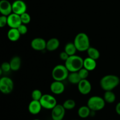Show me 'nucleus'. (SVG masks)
I'll list each match as a JSON object with an SVG mask.
<instances>
[{"label":"nucleus","mask_w":120,"mask_h":120,"mask_svg":"<svg viewBox=\"0 0 120 120\" xmlns=\"http://www.w3.org/2000/svg\"><path fill=\"white\" fill-rule=\"evenodd\" d=\"M120 79L114 75H107L102 77L100 82L101 88L104 91H112L119 85Z\"/></svg>","instance_id":"obj_1"},{"label":"nucleus","mask_w":120,"mask_h":120,"mask_svg":"<svg viewBox=\"0 0 120 120\" xmlns=\"http://www.w3.org/2000/svg\"><path fill=\"white\" fill-rule=\"evenodd\" d=\"M84 59L80 56L74 55L70 56L65 61V66L69 72H77L83 68Z\"/></svg>","instance_id":"obj_2"},{"label":"nucleus","mask_w":120,"mask_h":120,"mask_svg":"<svg viewBox=\"0 0 120 120\" xmlns=\"http://www.w3.org/2000/svg\"><path fill=\"white\" fill-rule=\"evenodd\" d=\"M74 44L79 52L87 51L90 47V39L86 34L80 32L77 34L74 39Z\"/></svg>","instance_id":"obj_3"},{"label":"nucleus","mask_w":120,"mask_h":120,"mask_svg":"<svg viewBox=\"0 0 120 120\" xmlns=\"http://www.w3.org/2000/svg\"><path fill=\"white\" fill-rule=\"evenodd\" d=\"M69 71L65 66L63 64H57L54 67L52 71V76L54 80L63 82L68 79Z\"/></svg>","instance_id":"obj_4"},{"label":"nucleus","mask_w":120,"mask_h":120,"mask_svg":"<svg viewBox=\"0 0 120 120\" xmlns=\"http://www.w3.org/2000/svg\"><path fill=\"white\" fill-rule=\"evenodd\" d=\"M105 105L104 98L97 96H92L87 101V106L91 111H97L103 110Z\"/></svg>","instance_id":"obj_5"},{"label":"nucleus","mask_w":120,"mask_h":120,"mask_svg":"<svg viewBox=\"0 0 120 120\" xmlns=\"http://www.w3.org/2000/svg\"><path fill=\"white\" fill-rule=\"evenodd\" d=\"M14 82L8 77L0 78V91L4 94H10L14 90Z\"/></svg>","instance_id":"obj_6"},{"label":"nucleus","mask_w":120,"mask_h":120,"mask_svg":"<svg viewBox=\"0 0 120 120\" xmlns=\"http://www.w3.org/2000/svg\"><path fill=\"white\" fill-rule=\"evenodd\" d=\"M39 101L42 108L47 110H52L57 104L56 98L48 94H43Z\"/></svg>","instance_id":"obj_7"},{"label":"nucleus","mask_w":120,"mask_h":120,"mask_svg":"<svg viewBox=\"0 0 120 120\" xmlns=\"http://www.w3.org/2000/svg\"><path fill=\"white\" fill-rule=\"evenodd\" d=\"M12 12L19 15L26 12L27 10V5L22 0H15L12 4Z\"/></svg>","instance_id":"obj_8"},{"label":"nucleus","mask_w":120,"mask_h":120,"mask_svg":"<svg viewBox=\"0 0 120 120\" xmlns=\"http://www.w3.org/2000/svg\"><path fill=\"white\" fill-rule=\"evenodd\" d=\"M66 113V109L63 107V105L57 104L52 110L51 116L53 120H63Z\"/></svg>","instance_id":"obj_9"},{"label":"nucleus","mask_w":120,"mask_h":120,"mask_svg":"<svg viewBox=\"0 0 120 120\" xmlns=\"http://www.w3.org/2000/svg\"><path fill=\"white\" fill-rule=\"evenodd\" d=\"M21 24L22 22L20 15L12 12L7 16V25L10 28H18Z\"/></svg>","instance_id":"obj_10"},{"label":"nucleus","mask_w":120,"mask_h":120,"mask_svg":"<svg viewBox=\"0 0 120 120\" xmlns=\"http://www.w3.org/2000/svg\"><path fill=\"white\" fill-rule=\"evenodd\" d=\"M30 46L34 50L37 51H42L46 49V41L42 38H36L32 40Z\"/></svg>","instance_id":"obj_11"},{"label":"nucleus","mask_w":120,"mask_h":120,"mask_svg":"<svg viewBox=\"0 0 120 120\" xmlns=\"http://www.w3.org/2000/svg\"><path fill=\"white\" fill-rule=\"evenodd\" d=\"M79 91L83 95H87L91 91V84L87 79H82L77 84Z\"/></svg>","instance_id":"obj_12"},{"label":"nucleus","mask_w":120,"mask_h":120,"mask_svg":"<svg viewBox=\"0 0 120 120\" xmlns=\"http://www.w3.org/2000/svg\"><path fill=\"white\" fill-rule=\"evenodd\" d=\"M12 13V4L8 0L0 1V14L2 15L8 16Z\"/></svg>","instance_id":"obj_13"},{"label":"nucleus","mask_w":120,"mask_h":120,"mask_svg":"<svg viewBox=\"0 0 120 120\" xmlns=\"http://www.w3.org/2000/svg\"><path fill=\"white\" fill-rule=\"evenodd\" d=\"M50 89L53 93L56 95H59L64 92L65 86L62 82L55 80L50 84Z\"/></svg>","instance_id":"obj_14"},{"label":"nucleus","mask_w":120,"mask_h":120,"mask_svg":"<svg viewBox=\"0 0 120 120\" xmlns=\"http://www.w3.org/2000/svg\"><path fill=\"white\" fill-rule=\"evenodd\" d=\"M42 105L39 101L32 100L28 105V111L31 114L37 115L42 110Z\"/></svg>","instance_id":"obj_15"},{"label":"nucleus","mask_w":120,"mask_h":120,"mask_svg":"<svg viewBox=\"0 0 120 120\" xmlns=\"http://www.w3.org/2000/svg\"><path fill=\"white\" fill-rule=\"evenodd\" d=\"M60 45V42L58 39L56 38H52L46 42V49L49 52H53L58 49Z\"/></svg>","instance_id":"obj_16"},{"label":"nucleus","mask_w":120,"mask_h":120,"mask_svg":"<svg viewBox=\"0 0 120 120\" xmlns=\"http://www.w3.org/2000/svg\"><path fill=\"white\" fill-rule=\"evenodd\" d=\"M97 66V62L96 60L87 57L84 59L83 62V68H85L89 71L94 70Z\"/></svg>","instance_id":"obj_17"},{"label":"nucleus","mask_w":120,"mask_h":120,"mask_svg":"<svg viewBox=\"0 0 120 120\" xmlns=\"http://www.w3.org/2000/svg\"><path fill=\"white\" fill-rule=\"evenodd\" d=\"M21 35L17 28H10L7 33V37L11 42H16L18 41Z\"/></svg>","instance_id":"obj_18"},{"label":"nucleus","mask_w":120,"mask_h":120,"mask_svg":"<svg viewBox=\"0 0 120 120\" xmlns=\"http://www.w3.org/2000/svg\"><path fill=\"white\" fill-rule=\"evenodd\" d=\"M9 63H10L11 70L14 71H18L20 69V68H21V59L20 58V57H19V56H14L11 59Z\"/></svg>","instance_id":"obj_19"},{"label":"nucleus","mask_w":120,"mask_h":120,"mask_svg":"<svg viewBox=\"0 0 120 120\" xmlns=\"http://www.w3.org/2000/svg\"><path fill=\"white\" fill-rule=\"evenodd\" d=\"M91 110L87 105H83L79 109L77 114L78 116L82 118H86L90 116Z\"/></svg>","instance_id":"obj_20"},{"label":"nucleus","mask_w":120,"mask_h":120,"mask_svg":"<svg viewBox=\"0 0 120 120\" xmlns=\"http://www.w3.org/2000/svg\"><path fill=\"white\" fill-rule=\"evenodd\" d=\"M67 79L73 84H78V83L82 80L78 72H70Z\"/></svg>","instance_id":"obj_21"},{"label":"nucleus","mask_w":120,"mask_h":120,"mask_svg":"<svg viewBox=\"0 0 120 120\" xmlns=\"http://www.w3.org/2000/svg\"><path fill=\"white\" fill-rule=\"evenodd\" d=\"M87 52L88 57L93 59L96 60L98 59L100 56L99 50L96 48H93V47H90L87 50Z\"/></svg>","instance_id":"obj_22"},{"label":"nucleus","mask_w":120,"mask_h":120,"mask_svg":"<svg viewBox=\"0 0 120 120\" xmlns=\"http://www.w3.org/2000/svg\"><path fill=\"white\" fill-rule=\"evenodd\" d=\"M104 100L105 103L111 104L115 102L116 100V96L112 91H105L104 94Z\"/></svg>","instance_id":"obj_23"},{"label":"nucleus","mask_w":120,"mask_h":120,"mask_svg":"<svg viewBox=\"0 0 120 120\" xmlns=\"http://www.w3.org/2000/svg\"><path fill=\"white\" fill-rule=\"evenodd\" d=\"M77 50L76 46L75 45L74 43H72V42L68 43L64 46V51H65L69 56H72V55H75Z\"/></svg>","instance_id":"obj_24"},{"label":"nucleus","mask_w":120,"mask_h":120,"mask_svg":"<svg viewBox=\"0 0 120 120\" xmlns=\"http://www.w3.org/2000/svg\"><path fill=\"white\" fill-rule=\"evenodd\" d=\"M62 105L66 110H70L73 109L76 107V102L72 99H68L64 101Z\"/></svg>","instance_id":"obj_25"},{"label":"nucleus","mask_w":120,"mask_h":120,"mask_svg":"<svg viewBox=\"0 0 120 120\" xmlns=\"http://www.w3.org/2000/svg\"><path fill=\"white\" fill-rule=\"evenodd\" d=\"M43 94L41 90H38V89H35L34 91L32 92L31 97L33 100H36L39 101L41 100V97H42Z\"/></svg>","instance_id":"obj_26"},{"label":"nucleus","mask_w":120,"mask_h":120,"mask_svg":"<svg viewBox=\"0 0 120 120\" xmlns=\"http://www.w3.org/2000/svg\"><path fill=\"white\" fill-rule=\"evenodd\" d=\"M20 16H21V22L23 24H28L31 21V18H30V15L28 13H27L26 12L20 15Z\"/></svg>","instance_id":"obj_27"},{"label":"nucleus","mask_w":120,"mask_h":120,"mask_svg":"<svg viewBox=\"0 0 120 120\" xmlns=\"http://www.w3.org/2000/svg\"><path fill=\"white\" fill-rule=\"evenodd\" d=\"M81 79H87L89 75V71L86 69L85 68H83L80 69L79 71H77Z\"/></svg>","instance_id":"obj_28"},{"label":"nucleus","mask_w":120,"mask_h":120,"mask_svg":"<svg viewBox=\"0 0 120 120\" xmlns=\"http://www.w3.org/2000/svg\"><path fill=\"white\" fill-rule=\"evenodd\" d=\"M1 68L2 69L3 72L7 73L9 72L10 70H11V66L9 62H4V63H2L1 66Z\"/></svg>","instance_id":"obj_29"},{"label":"nucleus","mask_w":120,"mask_h":120,"mask_svg":"<svg viewBox=\"0 0 120 120\" xmlns=\"http://www.w3.org/2000/svg\"><path fill=\"white\" fill-rule=\"evenodd\" d=\"M17 29L21 35H25L28 32V28H27L26 25L25 24H23V23L20 25Z\"/></svg>","instance_id":"obj_30"},{"label":"nucleus","mask_w":120,"mask_h":120,"mask_svg":"<svg viewBox=\"0 0 120 120\" xmlns=\"http://www.w3.org/2000/svg\"><path fill=\"white\" fill-rule=\"evenodd\" d=\"M7 25V16L5 15L0 16V28H4Z\"/></svg>","instance_id":"obj_31"},{"label":"nucleus","mask_w":120,"mask_h":120,"mask_svg":"<svg viewBox=\"0 0 120 120\" xmlns=\"http://www.w3.org/2000/svg\"><path fill=\"white\" fill-rule=\"evenodd\" d=\"M69 56H69V55H68L65 51L62 52L59 55V57L60 58V59H62V60L64 61V62H65V61L69 58Z\"/></svg>","instance_id":"obj_32"},{"label":"nucleus","mask_w":120,"mask_h":120,"mask_svg":"<svg viewBox=\"0 0 120 120\" xmlns=\"http://www.w3.org/2000/svg\"><path fill=\"white\" fill-rule=\"evenodd\" d=\"M116 111L118 115L120 116V102L117 103L116 106Z\"/></svg>","instance_id":"obj_33"},{"label":"nucleus","mask_w":120,"mask_h":120,"mask_svg":"<svg viewBox=\"0 0 120 120\" xmlns=\"http://www.w3.org/2000/svg\"><path fill=\"white\" fill-rule=\"evenodd\" d=\"M2 73H3V71H2V69H1V67H0V76H1V75H2Z\"/></svg>","instance_id":"obj_34"},{"label":"nucleus","mask_w":120,"mask_h":120,"mask_svg":"<svg viewBox=\"0 0 120 120\" xmlns=\"http://www.w3.org/2000/svg\"><path fill=\"white\" fill-rule=\"evenodd\" d=\"M39 120V119H35V120Z\"/></svg>","instance_id":"obj_35"},{"label":"nucleus","mask_w":120,"mask_h":120,"mask_svg":"<svg viewBox=\"0 0 120 120\" xmlns=\"http://www.w3.org/2000/svg\"></svg>","instance_id":"obj_36"},{"label":"nucleus","mask_w":120,"mask_h":120,"mask_svg":"<svg viewBox=\"0 0 120 120\" xmlns=\"http://www.w3.org/2000/svg\"></svg>","instance_id":"obj_37"}]
</instances>
